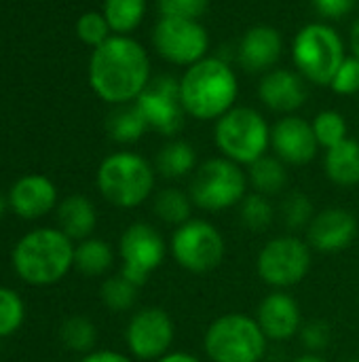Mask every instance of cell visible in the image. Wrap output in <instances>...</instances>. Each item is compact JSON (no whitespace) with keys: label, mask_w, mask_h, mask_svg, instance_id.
I'll return each mask as SVG.
<instances>
[{"label":"cell","mask_w":359,"mask_h":362,"mask_svg":"<svg viewBox=\"0 0 359 362\" xmlns=\"http://www.w3.org/2000/svg\"><path fill=\"white\" fill-rule=\"evenodd\" d=\"M106 129H108V136L114 142L131 144V142L140 140L148 132V123H146V119L142 117V112H140V108L135 104H121L118 108H114L108 115Z\"/></svg>","instance_id":"24"},{"label":"cell","mask_w":359,"mask_h":362,"mask_svg":"<svg viewBox=\"0 0 359 362\" xmlns=\"http://www.w3.org/2000/svg\"><path fill=\"white\" fill-rule=\"evenodd\" d=\"M157 362H201L199 358H195L193 354H186V352H171V354H165L163 358H159Z\"/></svg>","instance_id":"41"},{"label":"cell","mask_w":359,"mask_h":362,"mask_svg":"<svg viewBox=\"0 0 359 362\" xmlns=\"http://www.w3.org/2000/svg\"><path fill=\"white\" fill-rule=\"evenodd\" d=\"M197 168V153L184 140L167 142L157 155V172L163 178H184Z\"/></svg>","instance_id":"25"},{"label":"cell","mask_w":359,"mask_h":362,"mask_svg":"<svg viewBox=\"0 0 359 362\" xmlns=\"http://www.w3.org/2000/svg\"><path fill=\"white\" fill-rule=\"evenodd\" d=\"M110 25L104 17V13L99 11H87L78 17L76 21V34L78 38L89 45V47H99L102 42H106L110 38Z\"/></svg>","instance_id":"34"},{"label":"cell","mask_w":359,"mask_h":362,"mask_svg":"<svg viewBox=\"0 0 359 362\" xmlns=\"http://www.w3.org/2000/svg\"><path fill=\"white\" fill-rule=\"evenodd\" d=\"M313 204L307 195H303L300 191H294L290 193L284 204H281V218H284V225L290 229V231H300V229H307L313 221Z\"/></svg>","instance_id":"33"},{"label":"cell","mask_w":359,"mask_h":362,"mask_svg":"<svg viewBox=\"0 0 359 362\" xmlns=\"http://www.w3.org/2000/svg\"><path fill=\"white\" fill-rule=\"evenodd\" d=\"M298 335H300V341H303V346L307 348L309 354L324 352L330 346V339H332L330 325L324 322V320H311V322L303 325Z\"/></svg>","instance_id":"37"},{"label":"cell","mask_w":359,"mask_h":362,"mask_svg":"<svg viewBox=\"0 0 359 362\" xmlns=\"http://www.w3.org/2000/svg\"><path fill=\"white\" fill-rule=\"evenodd\" d=\"M358 0H313L315 11L324 19H343L355 8Z\"/></svg>","instance_id":"39"},{"label":"cell","mask_w":359,"mask_h":362,"mask_svg":"<svg viewBox=\"0 0 359 362\" xmlns=\"http://www.w3.org/2000/svg\"><path fill=\"white\" fill-rule=\"evenodd\" d=\"M284 38L273 25H252L239 40L237 59L250 74L269 72L281 57Z\"/></svg>","instance_id":"18"},{"label":"cell","mask_w":359,"mask_h":362,"mask_svg":"<svg viewBox=\"0 0 359 362\" xmlns=\"http://www.w3.org/2000/svg\"><path fill=\"white\" fill-rule=\"evenodd\" d=\"M239 95L235 70L220 57H203L180 78V98L186 115L197 121H218Z\"/></svg>","instance_id":"2"},{"label":"cell","mask_w":359,"mask_h":362,"mask_svg":"<svg viewBox=\"0 0 359 362\" xmlns=\"http://www.w3.org/2000/svg\"><path fill=\"white\" fill-rule=\"evenodd\" d=\"M112 248L104 240H83L74 248V267L83 276H104L112 267Z\"/></svg>","instance_id":"27"},{"label":"cell","mask_w":359,"mask_h":362,"mask_svg":"<svg viewBox=\"0 0 359 362\" xmlns=\"http://www.w3.org/2000/svg\"><path fill=\"white\" fill-rule=\"evenodd\" d=\"M97 189L116 208H138L152 195L154 168L138 153H112L99 163Z\"/></svg>","instance_id":"4"},{"label":"cell","mask_w":359,"mask_h":362,"mask_svg":"<svg viewBox=\"0 0 359 362\" xmlns=\"http://www.w3.org/2000/svg\"><path fill=\"white\" fill-rule=\"evenodd\" d=\"M174 335V320L163 308H144L129 320L125 339L135 358L159 361L169 354Z\"/></svg>","instance_id":"14"},{"label":"cell","mask_w":359,"mask_h":362,"mask_svg":"<svg viewBox=\"0 0 359 362\" xmlns=\"http://www.w3.org/2000/svg\"><path fill=\"white\" fill-rule=\"evenodd\" d=\"M138 288L140 286L129 282L123 274L112 276L102 284V301L112 312H127L135 305Z\"/></svg>","instance_id":"30"},{"label":"cell","mask_w":359,"mask_h":362,"mask_svg":"<svg viewBox=\"0 0 359 362\" xmlns=\"http://www.w3.org/2000/svg\"><path fill=\"white\" fill-rule=\"evenodd\" d=\"M332 91L339 95H353L359 93V59L358 57H345L343 66L334 74L330 83Z\"/></svg>","instance_id":"38"},{"label":"cell","mask_w":359,"mask_h":362,"mask_svg":"<svg viewBox=\"0 0 359 362\" xmlns=\"http://www.w3.org/2000/svg\"><path fill=\"white\" fill-rule=\"evenodd\" d=\"M311 269V246L296 235H279L262 246L256 261L260 280L273 288L300 284Z\"/></svg>","instance_id":"9"},{"label":"cell","mask_w":359,"mask_h":362,"mask_svg":"<svg viewBox=\"0 0 359 362\" xmlns=\"http://www.w3.org/2000/svg\"><path fill=\"white\" fill-rule=\"evenodd\" d=\"M59 335H61V341L66 344V348H70L74 352H89L97 339V331H95L93 322L83 316L68 318L61 325Z\"/></svg>","instance_id":"32"},{"label":"cell","mask_w":359,"mask_h":362,"mask_svg":"<svg viewBox=\"0 0 359 362\" xmlns=\"http://www.w3.org/2000/svg\"><path fill=\"white\" fill-rule=\"evenodd\" d=\"M83 362H131L127 356L118 354V352H110V350H104V352H93L89 354Z\"/></svg>","instance_id":"40"},{"label":"cell","mask_w":359,"mask_h":362,"mask_svg":"<svg viewBox=\"0 0 359 362\" xmlns=\"http://www.w3.org/2000/svg\"><path fill=\"white\" fill-rule=\"evenodd\" d=\"M161 17L201 19L209 6V0H157Z\"/></svg>","instance_id":"36"},{"label":"cell","mask_w":359,"mask_h":362,"mask_svg":"<svg viewBox=\"0 0 359 362\" xmlns=\"http://www.w3.org/2000/svg\"><path fill=\"white\" fill-rule=\"evenodd\" d=\"M311 125L320 146H324L326 151L347 140V121L336 110H322Z\"/></svg>","instance_id":"31"},{"label":"cell","mask_w":359,"mask_h":362,"mask_svg":"<svg viewBox=\"0 0 359 362\" xmlns=\"http://www.w3.org/2000/svg\"><path fill=\"white\" fill-rule=\"evenodd\" d=\"M8 202L15 214L21 218H40L53 210L57 202V189L47 176L30 174L13 185Z\"/></svg>","instance_id":"20"},{"label":"cell","mask_w":359,"mask_h":362,"mask_svg":"<svg viewBox=\"0 0 359 362\" xmlns=\"http://www.w3.org/2000/svg\"><path fill=\"white\" fill-rule=\"evenodd\" d=\"M248 185L254 187V193L260 195H279L288 187V170L286 163L275 155H262L252 165H248Z\"/></svg>","instance_id":"23"},{"label":"cell","mask_w":359,"mask_h":362,"mask_svg":"<svg viewBox=\"0 0 359 362\" xmlns=\"http://www.w3.org/2000/svg\"><path fill=\"white\" fill-rule=\"evenodd\" d=\"M359 233L358 218L345 208H328L313 216L307 227V242L313 250L334 255L347 250Z\"/></svg>","instance_id":"15"},{"label":"cell","mask_w":359,"mask_h":362,"mask_svg":"<svg viewBox=\"0 0 359 362\" xmlns=\"http://www.w3.org/2000/svg\"><path fill=\"white\" fill-rule=\"evenodd\" d=\"M150 83V57L131 36L114 34L93 49L89 59V85L108 104H129Z\"/></svg>","instance_id":"1"},{"label":"cell","mask_w":359,"mask_h":362,"mask_svg":"<svg viewBox=\"0 0 359 362\" xmlns=\"http://www.w3.org/2000/svg\"><path fill=\"white\" fill-rule=\"evenodd\" d=\"M118 250L123 261L121 274L135 286L146 284L152 272L163 265L167 255L165 240L148 223H133L131 227H127L121 235Z\"/></svg>","instance_id":"12"},{"label":"cell","mask_w":359,"mask_h":362,"mask_svg":"<svg viewBox=\"0 0 359 362\" xmlns=\"http://www.w3.org/2000/svg\"><path fill=\"white\" fill-rule=\"evenodd\" d=\"M345 45L341 34L328 23L303 25L292 42V59L298 74L322 87H330L334 74L345 62Z\"/></svg>","instance_id":"5"},{"label":"cell","mask_w":359,"mask_h":362,"mask_svg":"<svg viewBox=\"0 0 359 362\" xmlns=\"http://www.w3.org/2000/svg\"><path fill=\"white\" fill-rule=\"evenodd\" d=\"M188 195L193 206L207 212L235 208L248 195V174H243L239 163L226 157L207 159L197 168Z\"/></svg>","instance_id":"8"},{"label":"cell","mask_w":359,"mask_h":362,"mask_svg":"<svg viewBox=\"0 0 359 362\" xmlns=\"http://www.w3.org/2000/svg\"><path fill=\"white\" fill-rule=\"evenodd\" d=\"M267 341L256 318L224 314L207 327L203 348L212 362H260L267 354Z\"/></svg>","instance_id":"7"},{"label":"cell","mask_w":359,"mask_h":362,"mask_svg":"<svg viewBox=\"0 0 359 362\" xmlns=\"http://www.w3.org/2000/svg\"><path fill=\"white\" fill-rule=\"evenodd\" d=\"M102 13L114 34L129 36L146 15V0H104Z\"/></svg>","instance_id":"26"},{"label":"cell","mask_w":359,"mask_h":362,"mask_svg":"<svg viewBox=\"0 0 359 362\" xmlns=\"http://www.w3.org/2000/svg\"><path fill=\"white\" fill-rule=\"evenodd\" d=\"M324 168L328 178L339 187H355L359 185V142L343 140L341 144L326 151Z\"/></svg>","instance_id":"21"},{"label":"cell","mask_w":359,"mask_h":362,"mask_svg":"<svg viewBox=\"0 0 359 362\" xmlns=\"http://www.w3.org/2000/svg\"><path fill=\"white\" fill-rule=\"evenodd\" d=\"M256 322L260 325L267 339L286 341L300 333L303 316L292 295L284 291H275L260 301L256 312Z\"/></svg>","instance_id":"17"},{"label":"cell","mask_w":359,"mask_h":362,"mask_svg":"<svg viewBox=\"0 0 359 362\" xmlns=\"http://www.w3.org/2000/svg\"><path fill=\"white\" fill-rule=\"evenodd\" d=\"M23 322V303L17 293L0 288V337L15 333Z\"/></svg>","instance_id":"35"},{"label":"cell","mask_w":359,"mask_h":362,"mask_svg":"<svg viewBox=\"0 0 359 362\" xmlns=\"http://www.w3.org/2000/svg\"><path fill=\"white\" fill-rule=\"evenodd\" d=\"M239 214L243 225L254 231V233H262L271 227L273 218H275V208L269 202L267 195L260 193H250L243 197V202L239 204Z\"/></svg>","instance_id":"29"},{"label":"cell","mask_w":359,"mask_h":362,"mask_svg":"<svg viewBox=\"0 0 359 362\" xmlns=\"http://www.w3.org/2000/svg\"><path fill=\"white\" fill-rule=\"evenodd\" d=\"M154 214L165 223V225H174L180 227L184 223L190 221L193 214V199L190 195H186L184 191L169 187L163 189L161 193H157L154 197Z\"/></svg>","instance_id":"28"},{"label":"cell","mask_w":359,"mask_h":362,"mask_svg":"<svg viewBox=\"0 0 359 362\" xmlns=\"http://www.w3.org/2000/svg\"><path fill=\"white\" fill-rule=\"evenodd\" d=\"M214 142L222 157L239 165H252L256 159L267 155L271 127L258 110L250 106H235L216 121Z\"/></svg>","instance_id":"6"},{"label":"cell","mask_w":359,"mask_h":362,"mask_svg":"<svg viewBox=\"0 0 359 362\" xmlns=\"http://www.w3.org/2000/svg\"><path fill=\"white\" fill-rule=\"evenodd\" d=\"M271 144L275 155L288 165L311 163L320 148L313 125L303 117H294V115H288L273 125Z\"/></svg>","instance_id":"16"},{"label":"cell","mask_w":359,"mask_h":362,"mask_svg":"<svg viewBox=\"0 0 359 362\" xmlns=\"http://www.w3.org/2000/svg\"><path fill=\"white\" fill-rule=\"evenodd\" d=\"M345 362H359V358H349V361H345Z\"/></svg>","instance_id":"45"},{"label":"cell","mask_w":359,"mask_h":362,"mask_svg":"<svg viewBox=\"0 0 359 362\" xmlns=\"http://www.w3.org/2000/svg\"><path fill=\"white\" fill-rule=\"evenodd\" d=\"M294 362H326V361H324V358H322L320 354H309V352H307V354L298 356V358H296Z\"/></svg>","instance_id":"43"},{"label":"cell","mask_w":359,"mask_h":362,"mask_svg":"<svg viewBox=\"0 0 359 362\" xmlns=\"http://www.w3.org/2000/svg\"><path fill=\"white\" fill-rule=\"evenodd\" d=\"M57 218L61 225V231L70 240H87L91 231L95 229L97 214L93 204L83 195H70L61 202L57 210Z\"/></svg>","instance_id":"22"},{"label":"cell","mask_w":359,"mask_h":362,"mask_svg":"<svg viewBox=\"0 0 359 362\" xmlns=\"http://www.w3.org/2000/svg\"><path fill=\"white\" fill-rule=\"evenodd\" d=\"M258 98L267 108L290 115L307 102L305 78L298 72L273 68L262 76L258 85Z\"/></svg>","instance_id":"19"},{"label":"cell","mask_w":359,"mask_h":362,"mask_svg":"<svg viewBox=\"0 0 359 362\" xmlns=\"http://www.w3.org/2000/svg\"><path fill=\"white\" fill-rule=\"evenodd\" d=\"M148 129L161 136H176L184 127V106L180 98V81L171 76H157L135 100Z\"/></svg>","instance_id":"13"},{"label":"cell","mask_w":359,"mask_h":362,"mask_svg":"<svg viewBox=\"0 0 359 362\" xmlns=\"http://www.w3.org/2000/svg\"><path fill=\"white\" fill-rule=\"evenodd\" d=\"M226 246L222 233L203 218H190L176 227L171 238V255L176 263L190 274H207L224 259Z\"/></svg>","instance_id":"10"},{"label":"cell","mask_w":359,"mask_h":362,"mask_svg":"<svg viewBox=\"0 0 359 362\" xmlns=\"http://www.w3.org/2000/svg\"><path fill=\"white\" fill-rule=\"evenodd\" d=\"M349 45H351V51H353V57L359 59V17L355 19V23L351 25V34H349Z\"/></svg>","instance_id":"42"},{"label":"cell","mask_w":359,"mask_h":362,"mask_svg":"<svg viewBox=\"0 0 359 362\" xmlns=\"http://www.w3.org/2000/svg\"><path fill=\"white\" fill-rule=\"evenodd\" d=\"M152 45L165 62L176 66H193L207 57L209 36L197 19L159 17L152 28Z\"/></svg>","instance_id":"11"},{"label":"cell","mask_w":359,"mask_h":362,"mask_svg":"<svg viewBox=\"0 0 359 362\" xmlns=\"http://www.w3.org/2000/svg\"><path fill=\"white\" fill-rule=\"evenodd\" d=\"M13 265L19 278L28 284H55L74 265L72 240L61 229H36L17 242Z\"/></svg>","instance_id":"3"},{"label":"cell","mask_w":359,"mask_h":362,"mask_svg":"<svg viewBox=\"0 0 359 362\" xmlns=\"http://www.w3.org/2000/svg\"><path fill=\"white\" fill-rule=\"evenodd\" d=\"M4 210H6V199H4L2 193H0V216L4 214Z\"/></svg>","instance_id":"44"}]
</instances>
